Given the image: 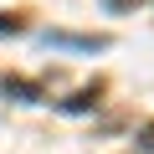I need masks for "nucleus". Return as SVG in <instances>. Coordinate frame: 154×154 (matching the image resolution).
<instances>
[{
	"instance_id": "7ed1b4c3",
	"label": "nucleus",
	"mask_w": 154,
	"mask_h": 154,
	"mask_svg": "<svg viewBox=\"0 0 154 154\" xmlns=\"http://www.w3.org/2000/svg\"><path fill=\"white\" fill-rule=\"evenodd\" d=\"M108 5H128V0H108ZM134 5H139V0H134Z\"/></svg>"
},
{
	"instance_id": "f257e3e1",
	"label": "nucleus",
	"mask_w": 154,
	"mask_h": 154,
	"mask_svg": "<svg viewBox=\"0 0 154 154\" xmlns=\"http://www.w3.org/2000/svg\"><path fill=\"white\" fill-rule=\"evenodd\" d=\"M46 41H51V46H93V51H98V46H108L103 36H62V31H51Z\"/></svg>"
},
{
	"instance_id": "f03ea898",
	"label": "nucleus",
	"mask_w": 154,
	"mask_h": 154,
	"mask_svg": "<svg viewBox=\"0 0 154 154\" xmlns=\"http://www.w3.org/2000/svg\"><path fill=\"white\" fill-rule=\"evenodd\" d=\"M144 149H154V123H149V128H144Z\"/></svg>"
}]
</instances>
